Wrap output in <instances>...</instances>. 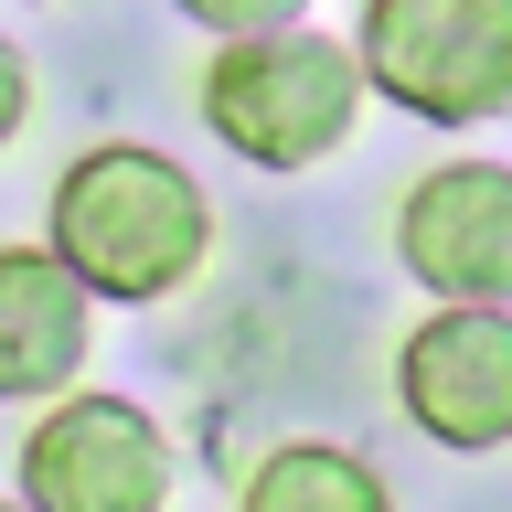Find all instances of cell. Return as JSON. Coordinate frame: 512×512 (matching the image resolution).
<instances>
[{"instance_id":"cell-5","label":"cell","mask_w":512,"mask_h":512,"mask_svg":"<svg viewBox=\"0 0 512 512\" xmlns=\"http://www.w3.org/2000/svg\"><path fill=\"white\" fill-rule=\"evenodd\" d=\"M395 256L448 310H512V171L502 160H438L395 203Z\"/></svg>"},{"instance_id":"cell-4","label":"cell","mask_w":512,"mask_h":512,"mask_svg":"<svg viewBox=\"0 0 512 512\" xmlns=\"http://www.w3.org/2000/svg\"><path fill=\"white\" fill-rule=\"evenodd\" d=\"M11 491H22V512H160L171 502V438L128 395H64L22 427Z\"/></svg>"},{"instance_id":"cell-6","label":"cell","mask_w":512,"mask_h":512,"mask_svg":"<svg viewBox=\"0 0 512 512\" xmlns=\"http://www.w3.org/2000/svg\"><path fill=\"white\" fill-rule=\"evenodd\" d=\"M395 406L459 459L512 448V310H438L395 352Z\"/></svg>"},{"instance_id":"cell-8","label":"cell","mask_w":512,"mask_h":512,"mask_svg":"<svg viewBox=\"0 0 512 512\" xmlns=\"http://www.w3.org/2000/svg\"><path fill=\"white\" fill-rule=\"evenodd\" d=\"M235 512H395V491H384L352 448H331V438H288V448H267V459L246 470Z\"/></svg>"},{"instance_id":"cell-7","label":"cell","mask_w":512,"mask_h":512,"mask_svg":"<svg viewBox=\"0 0 512 512\" xmlns=\"http://www.w3.org/2000/svg\"><path fill=\"white\" fill-rule=\"evenodd\" d=\"M86 342H96V288L54 246H11L0 256V384L32 406V395L75 384Z\"/></svg>"},{"instance_id":"cell-9","label":"cell","mask_w":512,"mask_h":512,"mask_svg":"<svg viewBox=\"0 0 512 512\" xmlns=\"http://www.w3.org/2000/svg\"><path fill=\"white\" fill-rule=\"evenodd\" d=\"M182 22H203L214 43H256V32H299L310 0H171Z\"/></svg>"},{"instance_id":"cell-3","label":"cell","mask_w":512,"mask_h":512,"mask_svg":"<svg viewBox=\"0 0 512 512\" xmlns=\"http://www.w3.org/2000/svg\"><path fill=\"white\" fill-rule=\"evenodd\" d=\"M352 54L384 107L427 128L512 118V0H363Z\"/></svg>"},{"instance_id":"cell-1","label":"cell","mask_w":512,"mask_h":512,"mask_svg":"<svg viewBox=\"0 0 512 512\" xmlns=\"http://www.w3.org/2000/svg\"><path fill=\"white\" fill-rule=\"evenodd\" d=\"M54 256L96 299H171L214 256V203L182 160L107 139V150H75L54 171Z\"/></svg>"},{"instance_id":"cell-2","label":"cell","mask_w":512,"mask_h":512,"mask_svg":"<svg viewBox=\"0 0 512 512\" xmlns=\"http://www.w3.org/2000/svg\"><path fill=\"white\" fill-rule=\"evenodd\" d=\"M363 54L331 32H256V43H214L203 64V128L256 171H320L363 128Z\"/></svg>"}]
</instances>
